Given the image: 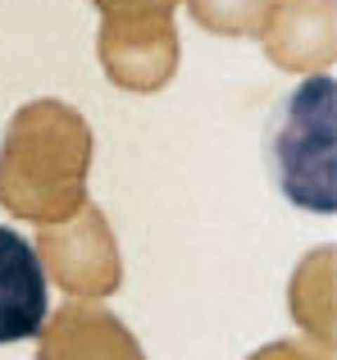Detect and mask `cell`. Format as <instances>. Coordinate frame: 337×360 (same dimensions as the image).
Segmentation results:
<instances>
[{
    "label": "cell",
    "mask_w": 337,
    "mask_h": 360,
    "mask_svg": "<svg viewBox=\"0 0 337 360\" xmlns=\"http://www.w3.org/2000/svg\"><path fill=\"white\" fill-rule=\"evenodd\" d=\"M91 160L87 123L60 101H37L14 119L0 155V201L14 214L55 224L82 205Z\"/></svg>",
    "instance_id": "6da1fadb"
},
{
    "label": "cell",
    "mask_w": 337,
    "mask_h": 360,
    "mask_svg": "<svg viewBox=\"0 0 337 360\" xmlns=\"http://www.w3.org/2000/svg\"><path fill=\"white\" fill-rule=\"evenodd\" d=\"M333 105L337 87L329 73H315L287 96L283 123L274 132V165L283 196L301 210L333 214L337 192H333Z\"/></svg>",
    "instance_id": "7a4b0ae2"
},
{
    "label": "cell",
    "mask_w": 337,
    "mask_h": 360,
    "mask_svg": "<svg viewBox=\"0 0 337 360\" xmlns=\"http://www.w3.org/2000/svg\"><path fill=\"white\" fill-rule=\"evenodd\" d=\"M100 60H105L110 78L133 91L164 87L168 73H173V60H178L173 0L105 14V23H100Z\"/></svg>",
    "instance_id": "3957f363"
},
{
    "label": "cell",
    "mask_w": 337,
    "mask_h": 360,
    "mask_svg": "<svg viewBox=\"0 0 337 360\" xmlns=\"http://www.w3.org/2000/svg\"><path fill=\"white\" fill-rule=\"evenodd\" d=\"M51 292H46V264L23 233L0 224V347L27 342L46 328Z\"/></svg>",
    "instance_id": "277c9868"
},
{
    "label": "cell",
    "mask_w": 337,
    "mask_h": 360,
    "mask_svg": "<svg viewBox=\"0 0 337 360\" xmlns=\"http://www.w3.org/2000/svg\"><path fill=\"white\" fill-rule=\"evenodd\" d=\"M265 41L283 69H324L333 55V0H278Z\"/></svg>",
    "instance_id": "5b68a950"
},
{
    "label": "cell",
    "mask_w": 337,
    "mask_h": 360,
    "mask_svg": "<svg viewBox=\"0 0 337 360\" xmlns=\"http://www.w3.org/2000/svg\"><path fill=\"white\" fill-rule=\"evenodd\" d=\"M278 0H187V9L196 14V23L223 37H242V32H265L269 14Z\"/></svg>",
    "instance_id": "8992f818"
},
{
    "label": "cell",
    "mask_w": 337,
    "mask_h": 360,
    "mask_svg": "<svg viewBox=\"0 0 337 360\" xmlns=\"http://www.w3.org/2000/svg\"><path fill=\"white\" fill-rule=\"evenodd\" d=\"M100 14H124V9H137V5H155V0H96Z\"/></svg>",
    "instance_id": "52a82bcc"
}]
</instances>
